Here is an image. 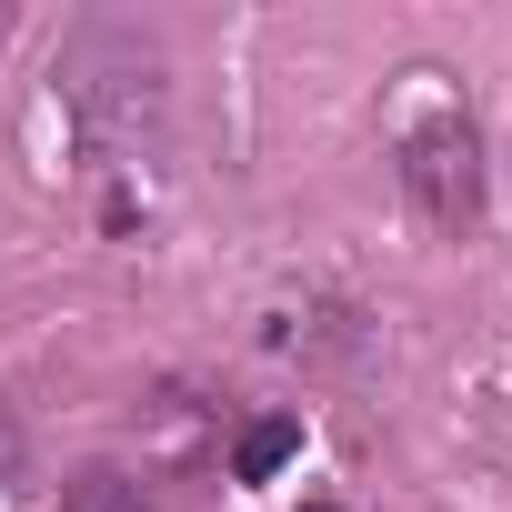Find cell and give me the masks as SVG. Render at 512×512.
<instances>
[{"instance_id": "3957f363", "label": "cell", "mask_w": 512, "mask_h": 512, "mask_svg": "<svg viewBox=\"0 0 512 512\" xmlns=\"http://www.w3.org/2000/svg\"><path fill=\"white\" fill-rule=\"evenodd\" d=\"M292 452H302V422H292V412H272V422H251V432H241L231 472H241V482H272V472H282Z\"/></svg>"}, {"instance_id": "7a4b0ae2", "label": "cell", "mask_w": 512, "mask_h": 512, "mask_svg": "<svg viewBox=\"0 0 512 512\" xmlns=\"http://www.w3.org/2000/svg\"><path fill=\"white\" fill-rule=\"evenodd\" d=\"M402 191L432 231H472L482 221V141L462 111H422L402 131Z\"/></svg>"}, {"instance_id": "5b68a950", "label": "cell", "mask_w": 512, "mask_h": 512, "mask_svg": "<svg viewBox=\"0 0 512 512\" xmlns=\"http://www.w3.org/2000/svg\"><path fill=\"white\" fill-rule=\"evenodd\" d=\"M302 512H342V502H302Z\"/></svg>"}, {"instance_id": "6da1fadb", "label": "cell", "mask_w": 512, "mask_h": 512, "mask_svg": "<svg viewBox=\"0 0 512 512\" xmlns=\"http://www.w3.org/2000/svg\"><path fill=\"white\" fill-rule=\"evenodd\" d=\"M61 101L91 151H141L161 131V51L131 31H81L61 61Z\"/></svg>"}, {"instance_id": "277c9868", "label": "cell", "mask_w": 512, "mask_h": 512, "mask_svg": "<svg viewBox=\"0 0 512 512\" xmlns=\"http://www.w3.org/2000/svg\"><path fill=\"white\" fill-rule=\"evenodd\" d=\"M61 512H141V492L121 472H71L61 482Z\"/></svg>"}]
</instances>
